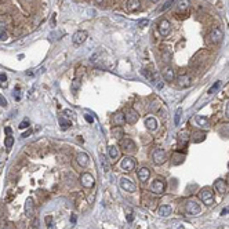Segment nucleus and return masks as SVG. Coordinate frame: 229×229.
<instances>
[{
    "instance_id": "obj_1",
    "label": "nucleus",
    "mask_w": 229,
    "mask_h": 229,
    "mask_svg": "<svg viewBox=\"0 0 229 229\" xmlns=\"http://www.w3.org/2000/svg\"><path fill=\"white\" fill-rule=\"evenodd\" d=\"M199 199H200L206 206H211V204L214 203V193H212V190L210 189V188H204V189H201L200 192H199Z\"/></svg>"
},
{
    "instance_id": "obj_2",
    "label": "nucleus",
    "mask_w": 229,
    "mask_h": 229,
    "mask_svg": "<svg viewBox=\"0 0 229 229\" xmlns=\"http://www.w3.org/2000/svg\"><path fill=\"white\" fill-rule=\"evenodd\" d=\"M222 39H223V32L219 28H214V29L208 33V36H207V41H208L210 44H218L222 41Z\"/></svg>"
},
{
    "instance_id": "obj_3",
    "label": "nucleus",
    "mask_w": 229,
    "mask_h": 229,
    "mask_svg": "<svg viewBox=\"0 0 229 229\" xmlns=\"http://www.w3.org/2000/svg\"><path fill=\"white\" fill-rule=\"evenodd\" d=\"M119 185H120V188L123 190H126V192H130V193H134L135 190H137V186H135V184L131 181L130 178H127V177H121L120 181H119Z\"/></svg>"
},
{
    "instance_id": "obj_4",
    "label": "nucleus",
    "mask_w": 229,
    "mask_h": 229,
    "mask_svg": "<svg viewBox=\"0 0 229 229\" xmlns=\"http://www.w3.org/2000/svg\"><path fill=\"white\" fill-rule=\"evenodd\" d=\"M164 189H166V182L163 181V178H156L151 185V190L156 195H162L164 193Z\"/></svg>"
},
{
    "instance_id": "obj_5",
    "label": "nucleus",
    "mask_w": 229,
    "mask_h": 229,
    "mask_svg": "<svg viewBox=\"0 0 229 229\" xmlns=\"http://www.w3.org/2000/svg\"><path fill=\"white\" fill-rule=\"evenodd\" d=\"M120 167H121V170L127 171V173L132 171V170L135 168V160H134V157H131V156H124L123 159H121Z\"/></svg>"
},
{
    "instance_id": "obj_6",
    "label": "nucleus",
    "mask_w": 229,
    "mask_h": 229,
    "mask_svg": "<svg viewBox=\"0 0 229 229\" xmlns=\"http://www.w3.org/2000/svg\"><path fill=\"white\" fill-rule=\"evenodd\" d=\"M152 159H153L155 164H163V163L166 162V159H167L164 149H160V148L155 149L153 153H152Z\"/></svg>"
},
{
    "instance_id": "obj_7",
    "label": "nucleus",
    "mask_w": 229,
    "mask_h": 229,
    "mask_svg": "<svg viewBox=\"0 0 229 229\" xmlns=\"http://www.w3.org/2000/svg\"><path fill=\"white\" fill-rule=\"evenodd\" d=\"M80 184H82V186L90 189V188L94 186V184H95V179H94V177L91 175L90 173H83L82 175H80Z\"/></svg>"
},
{
    "instance_id": "obj_8",
    "label": "nucleus",
    "mask_w": 229,
    "mask_h": 229,
    "mask_svg": "<svg viewBox=\"0 0 229 229\" xmlns=\"http://www.w3.org/2000/svg\"><path fill=\"white\" fill-rule=\"evenodd\" d=\"M119 145H120V148L123 149L124 152H134L135 151V142L131 138H127V137L121 138Z\"/></svg>"
},
{
    "instance_id": "obj_9",
    "label": "nucleus",
    "mask_w": 229,
    "mask_h": 229,
    "mask_svg": "<svg viewBox=\"0 0 229 229\" xmlns=\"http://www.w3.org/2000/svg\"><path fill=\"white\" fill-rule=\"evenodd\" d=\"M185 210H186L188 214L197 215L199 212H200V206H199L195 200H188L186 204H185Z\"/></svg>"
},
{
    "instance_id": "obj_10",
    "label": "nucleus",
    "mask_w": 229,
    "mask_h": 229,
    "mask_svg": "<svg viewBox=\"0 0 229 229\" xmlns=\"http://www.w3.org/2000/svg\"><path fill=\"white\" fill-rule=\"evenodd\" d=\"M171 32V24L170 21H167V19H162V21L159 22V33L163 36V37H166V36H168Z\"/></svg>"
},
{
    "instance_id": "obj_11",
    "label": "nucleus",
    "mask_w": 229,
    "mask_h": 229,
    "mask_svg": "<svg viewBox=\"0 0 229 229\" xmlns=\"http://www.w3.org/2000/svg\"><path fill=\"white\" fill-rule=\"evenodd\" d=\"M126 121L130 124H134L138 121V119H139V115H138V112L135 109H132V108H130L126 112Z\"/></svg>"
},
{
    "instance_id": "obj_12",
    "label": "nucleus",
    "mask_w": 229,
    "mask_h": 229,
    "mask_svg": "<svg viewBox=\"0 0 229 229\" xmlns=\"http://www.w3.org/2000/svg\"><path fill=\"white\" fill-rule=\"evenodd\" d=\"M33 212H35V203H33V199L28 197L26 201H25V214H26V217L32 218Z\"/></svg>"
},
{
    "instance_id": "obj_13",
    "label": "nucleus",
    "mask_w": 229,
    "mask_h": 229,
    "mask_svg": "<svg viewBox=\"0 0 229 229\" xmlns=\"http://www.w3.org/2000/svg\"><path fill=\"white\" fill-rule=\"evenodd\" d=\"M86 39H87V32H86V30H77L73 35L72 40H73L74 44H82L86 41Z\"/></svg>"
},
{
    "instance_id": "obj_14",
    "label": "nucleus",
    "mask_w": 229,
    "mask_h": 229,
    "mask_svg": "<svg viewBox=\"0 0 229 229\" xmlns=\"http://www.w3.org/2000/svg\"><path fill=\"white\" fill-rule=\"evenodd\" d=\"M192 84V79H190L189 74H181V76L178 77V86L182 88H186L189 87V86Z\"/></svg>"
},
{
    "instance_id": "obj_15",
    "label": "nucleus",
    "mask_w": 229,
    "mask_h": 229,
    "mask_svg": "<svg viewBox=\"0 0 229 229\" xmlns=\"http://www.w3.org/2000/svg\"><path fill=\"white\" fill-rule=\"evenodd\" d=\"M76 160H77V163H79V166L86 167V166L88 164V162H90V157H88V155L86 153V152H80V153H77Z\"/></svg>"
},
{
    "instance_id": "obj_16",
    "label": "nucleus",
    "mask_w": 229,
    "mask_h": 229,
    "mask_svg": "<svg viewBox=\"0 0 229 229\" xmlns=\"http://www.w3.org/2000/svg\"><path fill=\"white\" fill-rule=\"evenodd\" d=\"M171 212H173V208H171V206H167V204H163L157 208L159 217H168V215H171Z\"/></svg>"
},
{
    "instance_id": "obj_17",
    "label": "nucleus",
    "mask_w": 229,
    "mask_h": 229,
    "mask_svg": "<svg viewBox=\"0 0 229 229\" xmlns=\"http://www.w3.org/2000/svg\"><path fill=\"white\" fill-rule=\"evenodd\" d=\"M163 77H164L166 82H173V80L175 79V73H174L173 68L167 66V68L163 69Z\"/></svg>"
},
{
    "instance_id": "obj_18",
    "label": "nucleus",
    "mask_w": 229,
    "mask_h": 229,
    "mask_svg": "<svg viewBox=\"0 0 229 229\" xmlns=\"http://www.w3.org/2000/svg\"><path fill=\"white\" fill-rule=\"evenodd\" d=\"M113 123H115L116 126H123V124L126 123V116H124V113L116 112L115 115H113Z\"/></svg>"
},
{
    "instance_id": "obj_19",
    "label": "nucleus",
    "mask_w": 229,
    "mask_h": 229,
    "mask_svg": "<svg viewBox=\"0 0 229 229\" xmlns=\"http://www.w3.org/2000/svg\"><path fill=\"white\" fill-rule=\"evenodd\" d=\"M214 188H215V190H217L218 193H225L226 192V182L223 181V179H217V181L214 182Z\"/></svg>"
},
{
    "instance_id": "obj_20",
    "label": "nucleus",
    "mask_w": 229,
    "mask_h": 229,
    "mask_svg": "<svg viewBox=\"0 0 229 229\" xmlns=\"http://www.w3.org/2000/svg\"><path fill=\"white\" fill-rule=\"evenodd\" d=\"M149 177H151V170L148 167H142L141 170H138V178H139V181H142V182L148 181Z\"/></svg>"
},
{
    "instance_id": "obj_21",
    "label": "nucleus",
    "mask_w": 229,
    "mask_h": 229,
    "mask_svg": "<svg viewBox=\"0 0 229 229\" xmlns=\"http://www.w3.org/2000/svg\"><path fill=\"white\" fill-rule=\"evenodd\" d=\"M190 137H189V132L188 131H181L178 134V143L181 146H186V143L189 142Z\"/></svg>"
},
{
    "instance_id": "obj_22",
    "label": "nucleus",
    "mask_w": 229,
    "mask_h": 229,
    "mask_svg": "<svg viewBox=\"0 0 229 229\" xmlns=\"http://www.w3.org/2000/svg\"><path fill=\"white\" fill-rule=\"evenodd\" d=\"M196 123H197V126H200L201 128H208L210 127V121H208V119L206 117V116H201V115H197L196 116Z\"/></svg>"
},
{
    "instance_id": "obj_23",
    "label": "nucleus",
    "mask_w": 229,
    "mask_h": 229,
    "mask_svg": "<svg viewBox=\"0 0 229 229\" xmlns=\"http://www.w3.org/2000/svg\"><path fill=\"white\" fill-rule=\"evenodd\" d=\"M145 126H146V128H149L151 131H155V130L157 128V120L155 117H146L145 119Z\"/></svg>"
},
{
    "instance_id": "obj_24",
    "label": "nucleus",
    "mask_w": 229,
    "mask_h": 229,
    "mask_svg": "<svg viewBox=\"0 0 229 229\" xmlns=\"http://www.w3.org/2000/svg\"><path fill=\"white\" fill-rule=\"evenodd\" d=\"M141 7V2L139 0H128L127 2V10L128 11H137Z\"/></svg>"
},
{
    "instance_id": "obj_25",
    "label": "nucleus",
    "mask_w": 229,
    "mask_h": 229,
    "mask_svg": "<svg viewBox=\"0 0 229 229\" xmlns=\"http://www.w3.org/2000/svg\"><path fill=\"white\" fill-rule=\"evenodd\" d=\"M108 153H109V157H110V159H113L115 162L119 159V155H120V153H119V149L116 148L115 145H110L109 148H108Z\"/></svg>"
},
{
    "instance_id": "obj_26",
    "label": "nucleus",
    "mask_w": 229,
    "mask_h": 229,
    "mask_svg": "<svg viewBox=\"0 0 229 229\" xmlns=\"http://www.w3.org/2000/svg\"><path fill=\"white\" fill-rule=\"evenodd\" d=\"M58 121H59L61 130H68L69 127H72V121H71V120H68V119H66L65 116H61V117L58 119Z\"/></svg>"
},
{
    "instance_id": "obj_27",
    "label": "nucleus",
    "mask_w": 229,
    "mask_h": 229,
    "mask_svg": "<svg viewBox=\"0 0 229 229\" xmlns=\"http://www.w3.org/2000/svg\"><path fill=\"white\" fill-rule=\"evenodd\" d=\"M189 0H179L178 2V11L179 13H186L189 8Z\"/></svg>"
},
{
    "instance_id": "obj_28",
    "label": "nucleus",
    "mask_w": 229,
    "mask_h": 229,
    "mask_svg": "<svg viewBox=\"0 0 229 229\" xmlns=\"http://www.w3.org/2000/svg\"><path fill=\"white\" fill-rule=\"evenodd\" d=\"M112 134L115 135V138L117 139H121V137H124V132H123V128L120 126H115L112 128Z\"/></svg>"
},
{
    "instance_id": "obj_29",
    "label": "nucleus",
    "mask_w": 229,
    "mask_h": 229,
    "mask_svg": "<svg viewBox=\"0 0 229 229\" xmlns=\"http://www.w3.org/2000/svg\"><path fill=\"white\" fill-rule=\"evenodd\" d=\"M204 139H206V132H203V131L195 132V134H193V137H192L193 142H201V141H204Z\"/></svg>"
},
{
    "instance_id": "obj_30",
    "label": "nucleus",
    "mask_w": 229,
    "mask_h": 229,
    "mask_svg": "<svg viewBox=\"0 0 229 229\" xmlns=\"http://www.w3.org/2000/svg\"><path fill=\"white\" fill-rule=\"evenodd\" d=\"M99 162H101V167L104 168V171H105V173H108V171H109V168H110V166H109V163H108L106 157H105L104 155H101V156H99Z\"/></svg>"
},
{
    "instance_id": "obj_31",
    "label": "nucleus",
    "mask_w": 229,
    "mask_h": 229,
    "mask_svg": "<svg viewBox=\"0 0 229 229\" xmlns=\"http://www.w3.org/2000/svg\"><path fill=\"white\" fill-rule=\"evenodd\" d=\"M13 145H14V138L11 137V135H7L4 139V146L7 148V151H10V149L13 148Z\"/></svg>"
},
{
    "instance_id": "obj_32",
    "label": "nucleus",
    "mask_w": 229,
    "mask_h": 229,
    "mask_svg": "<svg viewBox=\"0 0 229 229\" xmlns=\"http://www.w3.org/2000/svg\"><path fill=\"white\" fill-rule=\"evenodd\" d=\"M221 87V82H215V84L214 86H211V88L208 90V94H214V93H217L218 91V88Z\"/></svg>"
},
{
    "instance_id": "obj_33",
    "label": "nucleus",
    "mask_w": 229,
    "mask_h": 229,
    "mask_svg": "<svg viewBox=\"0 0 229 229\" xmlns=\"http://www.w3.org/2000/svg\"><path fill=\"white\" fill-rule=\"evenodd\" d=\"M173 4H174V0H167V2H166L164 4H163L162 7L159 8V11H164V10H167V8H168V7H171Z\"/></svg>"
},
{
    "instance_id": "obj_34",
    "label": "nucleus",
    "mask_w": 229,
    "mask_h": 229,
    "mask_svg": "<svg viewBox=\"0 0 229 229\" xmlns=\"http://www.w3.org/2000/svg\"><path fill=\"white\" fill-rule=\"evenodd\" d=\"M181 115H182V110H181V109H177V112H175V119H174V123H175V126H178V124H179V119H181Z\"/></svg>"
},
{
    "instance_id": "obj_35",
    "label": "nucleus",
    "mask_w": 229,
    "mask_h": 229,
    "mask_svg": "<svg viewBox=\"0 0 229 229\" xmlns=\"http://www.w3.org/2000/svg\"><path fill=\"white\" fill-rule=\"evenodd\" d=\"M184 159H185L184 156H179V155H174V160H173V163H174V164H179V163L184 162Z\"/></svg>"
},
{
    "instance_id": "obj_36",
    "label": "nucleus",
    "mask_w": 229,
    "mask_h": 229,
    "mask_svg": "<svg viewBox=\"0 0 229 229\" xmlns=\"http://www.w3.org/2000/svg\"><path fill=\"white\" fill-rule=\"evenodd\" d=\"M79 87H80L79 80H73V82H72V91H73V93H77Z\"/></svg>"
},
{
    "instance_id": "obj_37",
    "label": "nucleus",
    "mask_w": 229,
    "mask_h": 229,
    "mask_svg": "<svg viewBox=\"0 0 229 229\" xmlns=\"http://www.w3.org/2000/svg\"><path fill=\"white\" fill-rule=\"evenodd\" d=\"M29 124H30V121L28 120V119H25V120H22L21 123H19V128H28V127H29Z\"/></svg>"
},
{
    "instance_id": "obj_38",
    "label": "nucleus",
    "mask_w": 229,
    "mask_h": 229,
    "mask_svg": "<svg viewBox=\"0 0 229 229\" xmlns=\"http://www.w3.org/2000/svg\"><path fill=\"white\" fill-rule=\"evenodd\" d=\"M7 105H8L7 99L4 98V95H2V94H0V106H3V108H7Z\"/></svg>"
},
{
    "instance_id": "obj_39",
    "label": "nucleus",
    "mask_w": 229,
    "mask_h": 229,
    "mask_svg": "<svg viewBox=\"0 0 229 229\" xmlns=\"http://www.w3.org/2000/svg\"><path fill=\"white\" fill-rule=\"evenodd\" d=\"M148 24H149V21L148 19H139V21H138V26L139 28H145V26H148Z\"/></svg>"
},
{
    "instance_id": "obj_40",
    "label": "nucleus",
    "mask_w": 229,
    "mask_h": 229,
    "mask_svg": "<svg viewBox=\"0 0 229 229\" xmlns=\"http://www.w3.org/2000/svg\"><path fill=\"white\" fill-rule=\"evenodd\" d=\"M159 108H160V101H159V102H157V101H155L153 104L151 105V109H152V110H157V109H159Z\"/></svg>"
},
{
    "instance_id": "obj_41",
    "label": "nucleus",
    "mask_w": 229,
    "mask_h": 229,
    "mask_svg": "<svg viewBox=\"0 0 229 229\" xmlns=\"http://www.w3.org/2000/svg\"><path fill=\"white\" fill-rule=\"evenodd\" d=\"M225 119L229 120V101H226V105H225Z\"/></svg>"
},
{
    "instance_id": "obj_42",
    "label": "nucleus",
    "mask_w": 229,
    "mask_h": 229,
    "mask_svg": "<svg viewBox=\"0 0 229 229\" xmlns=\"http://www.w3.org/2000/svg\"><path fill=\"white\" fill-rule=\"evenodd\" d=\"M46 223H47V226H50V228L52 226V217L51 215H47L46 217Z\"/></svg>"
},
{
    "instance_id": "obj_43",
    "label": "nucleus",
    "mask_w": 229,
    "mask_h": 229,
    "mask_svg": "<svg viewBox=\"0 0 229 229\" xmlns=\"http://www.w3.org/2000/svg\"><path fill=\"white\" fill-rule=\"evenodd\" d=\"M62 115L65 116V117H71V115H73V112H72V110H69V109H65L62 112Z\"/></svg>"
},
{
    "instance_id": "obj_44",
    "label": "nucleus",
    "mask_w": 229,
    "mask_h": 229,
    "mask_svg": "<svg viewBox=\"0 0 229 229\" xmlns=\"http://www.w3.org/2000/svg\"><path fill=\"white\" fill-rule=\"evenodd\" d=\"M7 33L6 32H0V41H3V40H7Z\"/></svg>"
},
{
    "instance_id": "obj_45",
    "label": "nucleus",
    "mask_w": 229,
    "mask_h": 229,
    "mask_svg": "<svg viewBox=\"0 0 229 229\" xmlns=\"http://www.w3.org/2000/svg\"><path fill=\"white\" fill-rule=\"evenodd\" d=\"M0 82H2V83L7 82V74H6V73H0Z\"/></svg>"
},
{
    "instance_id": "obj_46",
    "label": "nucleus",
    "mask_w": 229,
    "mask_h": 229,
    "mask_svg": "<svg viewBox=\"0 0 229 229\" xmlns=\"http://www.w3.org/2000/svg\"><path fill=\"white\" fill-rule=\"evenodd\" d=\"M4 162H6V157L3 153H0V167H3L4 166Z\"/></svg>"
},
{
    "instance_id": "obj_47",
    "label": "nucleus",
    "mask_w": 229,
    "mask_h": 229,
    "mask_svg": "<svg viewBox=\"0 0 229 229\" xmlns=\"http://www.w3.org/2000/svg\"><path fill=\"white\" fill-rule=\"evenodd\" d=\"M30 134H32V130H28V131H26V132H24V134H22L21 137H22V138H26V137H29Z\"/></svg>"
},
{
    "instance_id": "obj_48",
    "label": "nucleus",
    "mask_w": 229,
    "mask_h": 229,
    "mask_svg": "<svg viewBox=\"0 0 229 229\" xmlns=\"http://www.w3.org/2000/svg\"><path fill=\"white\" fill-rule=\"evenodd\" d=\"M132 219H134V215H132V212H128V214H127V221H128V222H131Z\"/></svg>"
},
{
    "instance_id": "obj_49",
    "label": "nucleus",
    "mask_w": 229,
    "mask_h": 229,
    "mask_svg": "<svg viewBox=\"0 0 229 229\" xmlns=\"http://www.w3.org/2000/svg\"><path fill=\"white\" fill-rule=\"evenodd\" d=\"M32 228H33V229H39V221H37V219H35V221H33V225H32Z\"/></svg>"
},
{
    "instance_id": "obj_50",
    "label": "nucleus",
    "mask_w": 229,
    "mask_h": 229,
    "mask_svg": "<svg viewBox=\"0 0 229 229\" xmlns=\"http://www.w3.org/2000/svg\"><path fill=\"white\" fill-rule=\"evenodd\" d=\"M84 117H86V120H87V121H88V123H93V121H94V119H93V117H91V116H90V115H86V116H84Z\"/></svg>"
},
{
    "instance_id": "obj_51",
    "label": "nucleus",
    "mask_w": 229,
    "mask_h": 229,
    "mask_svg": "<svg viewBox=\"0 0 229 229\" xmlns=\"http://www.w3.org/2000/svg\"><path fill=\"white\" fill-rule=\"evenodd\" d=\"M229 212V206L228 207H225V208L222 210V211H221V215H225V214H228Z\"/></svg>"
},
{
    "instance_id": "obj_52",
    "label": "nucleus",
    "mask_w": 229,
    "mask_h": 229,
    "mask_svg": "<svg viewBox=\"0 0 229 229\" xmlns=\"http://www.w3.org/2000/svg\"><path fill=\"white\" fill-rule=\"evenodd\" d=\"M4 29H6V24L4 22H0V32H4Z\"/></svg>"
},
{
    "instance_id": "obj_53",
    "label": "nucleus",
    "mask_w": 229,
    "mask_h": 229,
    "mask_svg": "<svg viewBox=\"0 0 229 229\" xmlns=\"http://www.w3.org/2000/svg\"><path fill=\"white\" fill-rule=\"evenodd\" d=\"M6 132H7V135H11V128H10V127H6Z\"/></svg>"
},
{
    "instance_id": "obj_54",
    "label": "nucleus",
    "mask_w": 229,
    "mask_h": 229,
    "mask_svg": "<svg viewBox=\"0 0 229 229\" xmlns=\"http://www.w3.org/2000/svg\"><path fill=\"white\" fill-rule=\"evenodd\" d=\"M71 221H72V223H74V222H76V215H72Z\"/></svg>"
},
{
    "instance_id": "obj_55",
    "label": "nucleus",
    "mask_w": 229,
    "mask_h": 229,
    "mask_svg": "<svg viewBox=\"0 0 229 229\" xmlns=\"http://www.w3.org/2000/svg\"><path fill=\"white\" fill-rule=\"evenodd\" d=\"M94 2H95V3H97V4H102V3H104V2H105V0H94Z\"/></svg>"
},
{
    "instance_id": "obj_56",
    "label": "nucleus",
    "mask_w": 229,
    "mask_h": 229,
    "mask_svg": "<svg viewBox=\"0 0 229 229\" xmlns=\"http://www.w3.org/2000/svg\"><path fill=\"white\" fill-rule=\"evenodd\" d=\"M151 2H153V3H157V2H159V0H151Z\"/></svg>"
},
{
    "instance_id": "obj_57",
    "label": "nucleus",
    "mask_w": 229,
    "mask_h": 229,
    "mask_svg": "<svg viewBox=\"0 0 229 229\" xmlns=\"http://www.w3.org/2000/svg\"><path fill=\"white\" fill-rule=\"evenodd\" d=\"M226 181H228V184H229V175H228V178H226Z\"/></svg>"
},
{
    "instance_id": "obj_58",
    "label": "nucleus",
    "mask_w": 229,
    "mask_h": 229,
    "mask_svg": "<svg viewBox=\"0 0 229 229\" xmlns=\"http://www.w3.org/2000/svg\"><path fill=\"white\" fill-rule=\"evenodd\" d=\"M177 229H182V226H179V228H177Z\"/></svg>"
},
{
    "instance_id": "obj_59",
    "label": "nucleus",
    "mask_w": 229,
    "mask_h": 229,
    "mask_svg": "<svg viewBox=\"0 0 229 229\" xmlns=\"http://www.w3.org/2000/svg\"><path fill=\"white\" fill-rule=\"evenodd\" d=\"M228 167H229V164H228Z\"/></svg>"
}]
</instances>
